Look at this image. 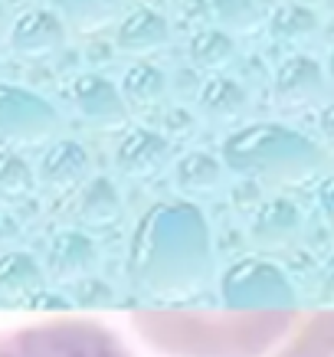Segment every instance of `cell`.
<instances>
[{
	"mask_svg": "<svg viewBox=\"0 0 334 357\" xmlns=\"http://www.w3.org/2000/svg\"><path fill=\"white\" fill-rule=\"evenodd\" d=\"M121 0H50L53 13L63 20V26H76L79 33L102 30L119 17Z\"/></svg>",
	"mask_w": 334,
	"mask_h": 357,
	"instance_id": "17",
	"label": "cell"
},
{
	"mask_svg": "<svg viewBox=\"0 0 334 357\" xmlns=\"http://www.w3.org/2000/svg\"><path fill=\"white\" fill-rule=\"evenodd\" d=\"M92 259V249L82 236L76 233H63L59 243H56V262H59V269H76L82 262Z\"/></svg>",
	"mask_w": 334,
	"mask_h": 357,
	"instance_id": "23",
	"label": "cell"
},
{
	"mask_svg": "<svg viewBox=\"0 0 334 357\" xmlns=\"http://www.w3.org/2000/svg\"><path fill=\"white\" fill-rule=\"evenodd\" d=\"M223 177H227L223 161H216L213 154L206 151H187L174 164V184H177L181 194H190V197H204L220 190Z\"/></svg>",
	"mask_w": 334,
	"mask_h": 357,
	"instance_id": "13",
	"label": "cell"
},
{
	"mask_svg": "<svg viewBox=\"0 0 334 357\" xmlns=\"http://www.w3.org/2000/svg\"><path fill=\"white\" fill-rule=\"evenodd\" d=\"M119 92H121V98H125V105H131V109H138V112L158 109L164 102V96H167V76H164L158 66L138 63L121 76Z\"/></svg>",
	"mask_w": 334,
	"mask_h": 357,
	"instance_id": "16",
	"label": "cell"
},
{
	"mask_svg": "<svg viewBox=\"0 0 334 357\" xmlns=\"http://www.w3.org/2000/svg\"><path fill=\"white\" fill-rule=\"evenodd\" d=\"M328 79L334 82V50H331V56H328Z\"/></svg>",
	"mask_w": 334,
	"mask_h": 357,
	"instance_id": "27",
	"label": "cell"
},
{
	"mask_svg": "<svg viewBox=\"0 0 334 357\" xmlns=\"http://www.w3.org/2000/svg\"><path fill=\"white\" fill-rule=\"evenodd\" d=\"M167 43H171V23H167L164 13L151 10V7L131 10L119 23V33H115V46L125 56H138V59L141 56L161 53Z\"/></svg>",
	"mask_w": 334,
	"mask_h": 357,
	"instance_id": "10",
	"label": "cell"
},
{
	"mask_svg": "<svg viewBox=\"0 0 334 357\" xmlns=\"http://www.w3.org/2000/svg\"><path fill=\"white\" fill-rule=\"evenodd\" d=\"M210 13L216 17V30L233 33V36H246L259 26V3L256 0H206Z\"/></svg>",
	"mask_w": 334,
	"mask_h": 357,
	"instance_id": "21",
	"label": "cell"
},
{
	"mask_svg": "<svg viewBox=\"0 0 334 357\" xmlns=\"http://www.w3.org/2000/svg\"><path fill=\"white\" fill-rule=\"evenodd\" d=\"M33 174H36V184L53 194L79 190L89 181V151L79 141H56Z\"/></svg>",
	"mask_w": 334,
	"mask_h": 357,
	"instance_id": "9",
	"label": "cell"
},
{
	"mask_svg": "<svg viewBox=\"0 0 334 357\" xmlns=\"http://www.w3.org/2000/svg\"><path fill=\"white\" fill-rule=\"evenodd\" d=\"M324 69L312 56H291L275 69L272 79V98L285 112L312 109L324 98Z\"/></svg>",
	"mask_w": 334,
	"mask_h": 357,
	"instance_id": "6",
	"label": "cell"
},
{
	"mask_svg": "<svg viewBox=\"0 0 334 357\" xmlns=\"http://www.w3.org/2000/svg\"><path fill=\"white\" fill-rule=\"evenodd\" d=\"M190 59H194L197 69H204V73H223L233 66L236 59V43H233V36L223 30H200L190 40Z\"/></svg>",
	"mask_w": 334,
	"mask_h": 357,
	"instance_id": "18",
	"label": "cell"
},
{
	"mask_svg": "<svg viewBox=\"0 0 334 357\" xmlns=\"http://www.w3.org/2000/svg\"><path fill=\"white\" fill-rule=\"evenodd\" d=\"M3 33H7V7L0 3V36H3Z\"/></svg>",
	"mask_w": 334,
	"mask_h": 357,
	"instance_id": "26",
	"label": "cell"
},
{
	"mask_svg": "<svg viewBox=\"0 0 334 357\" xmlns=\"http://www.w3.org/2000/svg\"><path fill=\"white\" fill-rule=\"evenodd\" d=\"M318 26H321L318 13L302 3H285L269 17V33L279 43H308Z\"/></svg>",
	"mask_w": 334,
	"mask_h": 357,
	"instance_id": "19",
	"label": "cell"
},
{
	"mask_svg": "<svg viewBox=\"0 0 334 357\" xmlns=\"http://www.w3.org/2000/svg\"><path fill=\"white\" fill-rule=\"evenodd\" d=\"M10 50L20 59H50L66 46V26L53 10H26L10 23Z\"/></svg>",
	"mask_w": 334,
	"mask_h": 357,
	"instance_id": "7",
	"label": "cell"
},
{
	"mask_svg": "<svg viewBox=\"0 0 334 357\" xmlns=\"http://www.w3.org/2000/svg\"><path fill=\"white\" fill-rule=\"evenodd\" d=\"M227 298L236 305L256 302H289V285L272 266L243 262L227 275Z\"/></svg>",
	"mask_w": 334,
	"mask_h": 357,
	"instance_id": "11",
	"label": "cell"
},
{
	"mask_svg": "<svg viewBox=\"0 0 334 357\" xmlns=\"http://www.w3.org/2000/svg\"><path fill=\"white\" fill-rule=\"evenodd\" d=\"M223 167L239 177L266 181L275 187H291L312 181L324 167V151L302 131L275 125V121H256L246 128H236L223 141Z\"/></svg>",
	"mask_w": 334,
	"mask_h": 357,
	"instance_id": "2",
	"label": "cell"
},
{
	"mask_svg": "<svg viewBox=\"0 0 334 357\" xmlns=\"http://www.w3.org/2000/svg\"><path fill=\"white\" fill-rule=\"evenodd\" d=\"M0 357H131V351L98 321L56 318L0 335Z\"/></svg>",
	"mask_w": 334,
	"mask_h": 357,
	"instance_id": "3",
	"label": "cell"
},
{
	"mask_svg": "<svg viewBox=\"0 0 334 357\" xmlns=\"http://www.w3.org/2000/svg\"><path fill=\"white\" fill-rule=\"evenodd\" d=\"M318 125H321V135L334 144V102H328L321 112V119H318Z\"/></svg>",
	"mask_w": 334,
	"mask_h": 357,
	"instance_id": "25",
	"label": "cell"
},
{
	"mask_svg": "<svg viewBox=\"0 0 334 357\" xmlns=\"http://www.w3.org/2000/svg\"><path fill=\"white\" fill-rule=\"evenodd\" d=\"M131 266L151 289H187L210 272V229L204 213L183 200L154 204L138 223Z\"/></svg>",
	"mask_w": 334,
	"mask_h": 357,
	"instance_id": "1",
	"label": "cell"
},
{
	"mask_svg": "<svg viewBox=\"0 0 334 357\" xmlns=\"http://www.w3.org/2000/svg\"><path fill=\"white\" fill-rule=\"evenodd\" d=\"M36 187V174L17 151H0V197L17 200Z\"/></svg>",
	"mask_w": 334,
	"mask_h": 357,
	"instance_id": "22",
	"label": "cell"
},
{
	"mask_svg": "<svg viewBox=\"0 0 334 357\" xmlns=\"http://www.w3.org/2000/svg\"><path fill=\"white\" fill-rule=\"evenodd\" d=\"M79 220L89 223V227H112L119 223L121 217V197H119V187L112 184L108 177H92L86 184L79 187Z\"/></svg>",
	"mask_w": 334,
	"mask_h": 357,
	"instance_id": "14",
	"label": "cell"
},
{
	"mask_svg": "<svg viewBox=\"0 0 334 357\" xmlns=\"http://www.w3.org/2000/svg\"><path fill=\"white\" fill-rule=\"evenodd\" d=\"M331 292H334V272H331Z\"/></svg>",
	"mask_w": 334,
	"mask_h": 357,
	"instance_id": "28",
	"label": "cell"
},
{
	"mask_svg": "<svg viewBox=\"0 0 334 357\" xmlns=\"http://www.w3.org/2000/svg\"><path fill=\"white\" fill-rule=\"evenodd\" d=\"M318 206H321L324 220L334 227V177H324L318 184Z\"/></svg>",
	"mask_w": 334,
	"mask_h": 357,
	"instance_id": "24",
	"label": "cell"
},
{
	"mask_svg": "<svg viewBox=\"0 0 334 357\" xmlns=\"http://www.w3.org/2000/svg\"><path fill=\"white\" fill-rule=\"evenodd\" d=\"M59 131H63V119L50 105V98L23 86H0V144L7 151L43 144Z\"/></svg>",
	"mask_w": 334,
	"mask_h": 357,
	"instance_id": "4",
	"label": "cell"
},
{
	"mask_svg": "<svg viewBox=\"0 0 334 357\" xmlns=\"http://www.w3.org/2000/svg\"><path fill=\"white\" fill-rule=\"evenodd\" d=\"M197 109L206 121L213 125H229V121H239L249 109V92L246 86H239L236 79L227 76H213L206 79L200 96H197Z\"/></svg>",
	"mask_w": 334,
	"mask_h": 357,
	"instance_id": "12",
	"label": "cell"
},
{
	"mask_svg": "<svg viewBox=\"0 0 334 357\" xmlns=\"http://www.w3.org/2000/svg\"><path fill=\"white\" fill-rule=\"evenodd\" d=\"M298 206L289 200H269V204L259 206L256 220H252V236L259 246H285L295 233H298Z\"/></svg>",
	"mask_w": 334,
	"mask_h": 357,
	"instance_id": "15",
	"label": "cell"
},
{
	"mask_svg": "<svg viewBox=\"0 0 334 357\" xmlns=\"http://www.w3.org/2000/svg\"><path fill=\"white\" fill-rule=\"evenodd\" d=\"M279 357H334V312L314 318L312 325H305L302 335L295 337Z\"/></svg>",
	"mask_w": 334,
	"mask_h": 357,
	"instance_id": "20",
	"label": "cell"
},
{
	"mask_svg": "<svg viewBox=\"0 0 334 357\" xmlns=\"http://www.w3.org/2000/svg\"><path fill=\"white\" fill-rule=\"evenodd\" d=\"M171 141L151 128H128L115 148V164L131 181H151L171 164Z\"/></svg>",
	"mask_w": 334,
	"mask_h": 357,
	"instance_id": "8",
	"label": "cell"
},
{
	"mask_svg": "<svg viewBox=\"0 0 334 357\" xmlns=\"http://www.w3.org/2000/svg\"><path fill=\"white\" fill-rule=\"evenodd\" d=\"M328 7H331V10H334V0H328Z\"/></svg>",
	"mask_w": 334,
	"mask_h": 357,
	"instance_id": "29",
	"label": "cell"
},
{
	"mask_svg": "<svg viewBox=\"0 0 334 357\" xmlns=\"http://www.w3.org/2000/svg\"><path fill=\"white\" fill-rule=\"evenodd\" d=\"M69 102L79 119L96 131H121L128 125V105L119 86H112L105 76H96V73L76 76L69 82Z\"/></svg>",
	"mask_w": 334,
	"mask_h": 357,
	"instance_id": "5",
	"label": "cell"
}]
</instances>
